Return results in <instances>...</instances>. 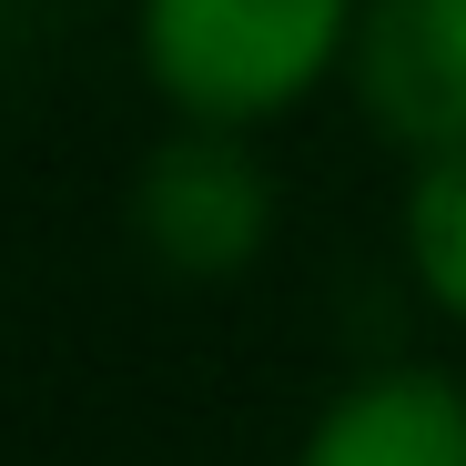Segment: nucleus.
<instances>
[{
  "mask_svg": "<svg viewBox=\"0 0 466 466\" xmlns=\"http://www.w3.org/2000/svg\"><path fill=\"white\" fill-rule=\"evenodd\" d=\"M355 11L365 0H142V61L183 122L244 132L355 51Z\"/></svg>",
  "mask_w": 466,
  "mask_h": 466,
  "instance_id": "1",
  "label": "nucleus"
},
{
  "mask_svg": "<svg viewBox=\"0 0 466 466\" xmlns=\"http://www.w3.org/2000/svg\"><path fill=\"white\" fill-rule=\"evenodd\" d=\"M264 223H274V193H264V163L244 152V132L193 122V132H173L163 152H152V173H142V244L173 274L254 264Z\"/></svg>",
  "mask_w": 466,
  "mask_h": 466,
  "instance_id": "2",
  "label": "nucleus"
},
{
  "mask_svg": "<svg viewBox=\"0 0 466 466\" xmlns=\"http://www.w3.org/2000/svg\"><path fill=\"white\" fill-rule=\"evenodd\" d=\"M355 92L375 132L416 163L466 142V0H365L355 11Z\"/></svg>",
  "mask_w": 466,
  "mask_h": 466,
  "instance_id": "3",
  "label": "nucleus"
},
{
  "mask_svg": "<svg viewBox=\"0 0 466 466\" xmlns=\"http://www.w3.org/2000/svg\"><path fill=\"white\" fill-rule=\"evenodd\" d=\"M304 466H466V396L446 375H375L325 406Z\"/></svg>",
  "mask_w": 466,
  "mask_h": 466,
  "instance_id": "4",
  "label": "nucleus"
},
{
  "mask_svg": "<svg viewBox=\"0 0 466 466\" xmlns=\"http://www.w3.org/2000/svg\"><path fill=\"white\" fill-rule=\"evenodd\" d=\"M406 254L416 274L466 315V142L436 152V163H416V203H406Z\"/></svg>",
  "mask_w": 466,
  "mask_h": 466,
  "instance_id": "5",
  "label": "nucleus"
}]
</instances>
